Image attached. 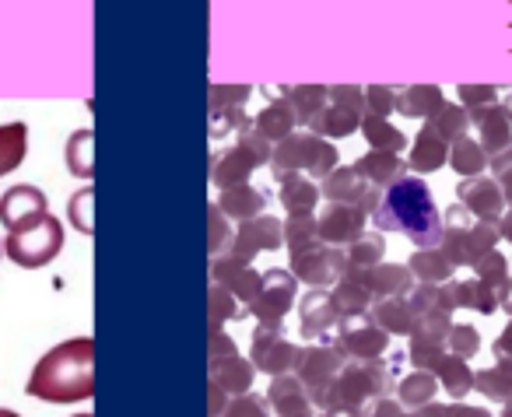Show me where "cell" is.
<instances>
[{
	"label": "cell",
	"instance_id": "34",
	"mask_svg": "<svg viewBox=\"0 0 512 417\" xmlns=\"http://www.w3.org/2000/svg\"><path fill=\"white\" fill-rule=\"evenodd\" d=\"M407 267H411V274L418 277V281H428V284H442V281H449V274H453V263H449V256L442 253L439 246L418 249Z\"/></svg>",
	"mask_w": 512,
	"mask_h": 417
},
{
	"label": "cell",
	"instance_id": "45",
	"mask_svg": "<svg viewBox=\"0 0 512 417\" xmlns=\"http://www.w3.org/2000/svg\"><path fill=\"white\" fill-rule=\"evenodd\" d=\"M432 393H435V379L428 372H414L400 382V400H404L407 407H425V403L432 400Z\"/></svg>",
	"mask_w": 512,
	"mask_h": 417
},
{
	"label": "cell",
	"instance_id": "55",
	"mask_svg": "<svg viewBox=\"0 0 512 417\" xmlns=\"http://www.w3.org/2000/svg\"><path fill=\"white\" fill-rule=\"evenodd\" d=\"M460 99L463 106L477 109V106H488L495 99V92H491V85H460Z\"/></svg>",
	"mask_w": 512,
	"mask_h": 417
},
{
	"label": "cell",
	"instance_id": "16",
	"mask_svg": "<svg viewBox=\"0 0 512 417\" xmlns=\"http://www.w3.org/2000/svg\"><path fill=\"white\" fill-rule=\"evenodd\" d=\"M334 298H337V305H341L344 319L369 316L372 302H376L372 291H369V284H365V270H358V267L344 270V277L334 284Z\"/></svg>",
	"mask_w": 512,
	"mask_h": 417
},
{
	"label": "cell",
	"instance_id": "35",
	"mask_svg": "<svg viewBox=\"0 0 512 417\" xmlns=\"http://www.w3.org/2000/svg\"><path fill=\"white\" fill-rule=\"evenodd\" d=\"M285 99L292 102L299 123H309L320 109H327L330 102V88L327 85H292L285 92Z\"/></svg>",
	"mask_w": 512,
	"mask_h": 417
},
{
	"label": "cell",
	"instance_id": "56",
	"mask_svg": "<svg viewBox=\"0 0 512 417\" xmlns=\"http://www.w3.org/2000/svg\"><path fill=\"white\" fill-rule=\"evenodd\" d=\"M228 400H232V396H228L214 379H207V414L221 417V414H225V407H228Z\"/></svg>",
	"mask_w": 512,
	"mask_h": 417
},
{
	"label": "cell",
	"instance_id": "51",
	"mask_svg": "<svg viewBox=\"0 0 512 417\" xmlns=\"http://www.w3.org/2000/svg\"><path fill=\"white\" fill-rule=\"evenodd\" d=\"M491 246H495V232H491L488 225H474L467 232V249H470V263H477L484 253H491Z\"/></svg>",
	"mask_w": 512,
	"mask_h": 417
},
{
	"label": "cell",
	"instance_id": "10",
	"mask_svg": "<svg viewBox=\"0 0 512 417\" xmlns=\"http://www.w3.org/2000/svg\"><path fill=\"white\" fill-rule=\"evenodd\" d=\"M295 309H299L302 337H323V333H330L334 326L344 323V312L330 288H309L306 295L295 302Z\"/></svg>",
	"mask_w": 512,
	"mask_h": 417
},
{
	"label": "cell",
	"instance_id": "17",
	"mask_svg": "<svg viewBox=\"0 0 512 417\" xmlns=\"http://www.w3.org/2000/svg\"><path fill=\"white\" fill-rule=\"evenodd\" d=\"M365 284L372 298H407L414 288V274L411 267H400V263H376L365 270Z\"/></svg>",
	"mask_w": 512,
	"mask_h": 417
},
{
	"label": "cell",
	"instance_id": "40",
	"mask_svg": "<svg viewBox=\"0 0 512 417\" xmlns=\"http://www.w3.org/2000/svg\"><path fill=\"white\" fill-rule=\"evenodd\" d=\"M249 95H253V88L249 85H211V92H207V106H211V116L214 113H228V109H242L249 102Z\"/></svg>",
	"mask_w": 512,
	"mask_h": 417
},
{
	"label": "cell",
	"instance_id": "42",
	"mask_svg": "<svg viewBox=\"0 0 512 417\" xmlns=\"http://www.w3.org/2000/svg\"><path fill=\"white\" fill-rule=\"evenodd\" d=\"M449 162L460 176H477L484 169V148L467 137H456L453 141V151H449Z\"/></svg>",
	"mask_w": 512,
	"mask_h": 417
},
{
	"label": "cell",
	"instance_id": "14",
	"mask_svg": "<svg viewBox=\"0 0 512 417\" xmlns=\"http://www.w3.org/2000/svg\"><path fill=\"white\" fill-rule=\"evenodd\" d=\"M267 403L278 417H316V407L309 400L306 382L295 372L288 375H274L271 386H267Z\"/></svg>",
	"mask_w": 512,
	"mask_h": 417
},
{
	"label": "cell",
	"instance_id": "60",
	"mask_svg": "<svg viewBox=\"0 0 512 417\" xmlns=\"http://www.w3.org/2000/svg\"><path fill=\"white\" fill-rule=\"evenodd\" d=\"M502 347H512V326H509V330H505V340H502V344H498V351H502Z\"/></svg>",
	"mask_w": 512,
	"mask_h": 417
},
{
	"label": "cell",
	"instance_id": "6",
	"mask_svg": "<svg viewBox=\"0 0 512 417\" xmlns=\"http://www.w3.org/2000/svg\"><path fill=\"white\" fill-rule=\"evenodd\" d=\"M295 302H299V277L285 267H271L264 270V284H260V291H256V298L246 309L256 323H285Z\"/></svg>",
	"mask_w": 512,
	"mask_h": 417
},
{
	"label": "cell",
	"instance_id": "37",
	"mask_svg": "<svg viewBox=\"0 0 512 417\" xmlns=\"http://www.w3.org/2000/svg\"><path fill=\"white\" fill-rule=\"evenodd\" d=\"M474 120L481 123L484 148H488V151H502L505 144H509V120H505L502 109L477 106V109H474Z\"/></svg>",
	"mask_w": 512,
	"mask_h": 417
},
{
	"label": "cell",
	"instance_id": "1",
	"mask_svg": "<svg viewBox=\"0 0 512 417\" xmlns=\"http://www.w3.org/2000/svg\"><path fill=\"white\" fill-rule=\"evenodd\" d=\"M25 393L43 403H81L95 396V340L71 337L36 361Z\"/></svg>",
	"mask_w": 512,
	"mask_h": 417
},
{
	"label": "cell",
	"instance_id": "41",
	"mask_svg": "<svg viewBox=\"0 0 512 417\" xmlns=\"http://www.w3.org/2000/svg\"><path fill=\"white\" fill-rule=\"evenodd\" d=\"M228 214L221 211L218 204H207V249H211L214 256L228 253V246H232V228H228Z\"/></svg>",
	"mask_w": 512,
	"mask_h": 417
},
{
	"label": "cell",
	"instance_id": "33",
	"mask_svg": "<svg viewBox=\"0 0 512 417\" xmlns=\"http://www.w3.org/2000/svg\"><path fill=\"white\" fill-rule=\"evenodd\" d=\"M362 134H365V141H369L372 148H379V151H393V155H400V151L407 148V137L393 127L390 116L365 113L362 116Z\"/></svg>",
	"mask_w": 512,
	"mask_h": 417
},
{
	"label": "cell",
	"instance_id": "31",
	"mask_svg": "<svg viewBox=\"0 0 512 417\" xmlns=\"http://www.w3.org/2000/svg\"><path fill=\"white\" fill-rule=\"evenodd\" d=\"M95 134H92V127H85V130H74L71 134V141H67V151H64V158H67V169H71V176H78V179H92L95 176V155H92V148H95Z\"/></svg>",
	"mask_w": 512,
	"mask_h": 417
},
{
	"label": "cell",
	"instance_id": "58",
	"mask_svg": "<svg viewBox=\"0 0 512 417\" xmlns=\"http://www.w3.org/2000/svg\"><path fill=\"white\" fill-rule=\"evenodd\" d=\"M316 417H362V410H316Z\"/></svg>",
	"mask_w": 512,
	"mask_h": 417
},
{
	"label": "cell",
	"instance_id": "5",
	"mask_svg": "<svg viewBox=\"0 0 512 417\" xmlns=\"http://www.w3.org/2000/svg\"><path fill=\"white\" fill-rule=\"evenodd\" d=\"M302 347L295 340H288L285 323H256L253 337H249V361L256 365V372L264 375H288L295 372Z\"/></svg>",
	"mask_w": 512,
	"mask_h": 417
},
{
	"label": "cell",
	"instance_id": "22",
	"mask_svg": "<svg viewBox=\"0 0 512 417\" xmlns=\"http://www.w3.org/2000/svg\"><path fill=\"white\" fill-rule=\"evenodd\" d=\"M278 197L288 214H309V211L316 214V204L323 200V193H320V183H316V179H306V172H299V176L281 179Z\"/></svg>",
	"mask_w": 512,
	"mask_h": 417
},
{
	"label": "cell",
	"instance_id": "59",
	"mask_svg": "<svg viewBox=\"0 0 512 417\" xmlns=\"http://www.w3.org/2000/svg\"><path fill=\"white\" fill-rule=\"evenodd\" d=\"M414 417H446V410H442V407H421Z\"/></svg>",
	"mask_w": 512,
	"mask_h": 417
},
{
	"label": "cell",
	"instance_id": "12",
	"mask_svg": "<svg viewBox=\"0 0 512 417\" xmlns=\"http://www.w3.org/2000/svg\"><path fill=\"white\" fill-rule=\"evenodd\" d=\"M344 365H348V358H344L337 347L306 344L299 351V361H295V375L306 382V389H320V386H327V382H334Z\"/></svg>",
	"mask_w": 512,
	"mask_h": 417
},
{
	"label": "cell",
	"instance_id": "4",
	"mask_svg": "<svg viewBox=\"0 0 512 417\" xmlns=\"http://www.w3.org/2000/svg\"><path fill=\"white\" fill-rule=\"evenodd\" d=\"M288 270L299 277V284L309 288H330L344 277L348 270V253L344 246H330V242L316 239L309 246L288 249Z\"/></svg>",
	"mask_w": 512,
	"mask_h": 417
},
{
	"label": "cell",
	"instance_id": "23",
	"mask_svg": "<svg viewBox=\"0 0 512 417\" xmlns=\"http://www.w3.org/2000/svg\"><path fill=\"white\" fill-rule=\"evenodd\" d=\"M449 158V141L442 134H435L432 123H425V130H421L418 137H414L411 144V162H407V169L414 172H435L442 169V162Z\"/></svg>",
	"mask_w": 512,
	"mask_h": 417
},
{
	"label": "cell",
	"instance_id": "9",
	"mask_svg": "<svg viewBox=\"0 0 512 417\" xmlns=\"http://www.w3.org/2000/svg\"><path fill=\"white\" fill-rule=\"evenodd\" d=\"M50 214V197H46L39 186L32 183H18L11 190L0 193V225L8 232H18L25 225H36L39 218Z\"/></svg>",
	"mask_w": 512,
	"mask_h": 417
},
{
	"label": "cell",
	"instance_id": "57",
	"mask_svg": "<svg viewBox=\"0 0 512 417\" xmlns=\"http://www.w3.org/2000/svg\"><path fill=\"white\" fill-rule=\"evenodd\" d=\"M362 417H404V410H400V403H390V400H372L369 410H362Z\"/></svg>",
	"mask_w": 512,
	"mask_h": 417
},
{
	"label": "cell",
	"instance_id": "47",
	"mask_svg": "<svg viewBox=\"0 0 512 417\" xmlns=\"http://www.w3.org/2000/svg\"><path fill=\"white\" fill-rule=\"evenodd\" d=\"M221 417H271V403H267V396H256L249 389V393L232 396Z\"/></svg>",
	"mask_w": 512,
	"mask_h": 417
},
{
	"label": "cell",
	"instance_id": "29",
	"mask_svg": "<svg viewBox=\"0 0 512 417\" xmlns=\"http://www.w3.org/2000/svg\"><path fill=\"white\" fill-rule=\"evenodd\" d=\"M442 106V92L435 85H411L407 92L397 95V113L411 120H432Z\"/></svg>",
	"mask_w": 512,
	"mask_h": 417
},
{
	"label": "cell",
	"instance_id": "54",
	"mask_svg": "<svg viewBox=\"0 0 512 417\" xmlns=\"http://www.w3.org/2000/svg\"><path fill=\"white\" fill-rule=\"evenodd\" d=\"M449 344H453V354L467 358V354L477 351V333L470 330V326H453V330H449Z\"/></svg>",
	"mask_w": 512,
	"mask_h": 417
},
{
	"label": "cell",
	"instance_id": "2",
	"mask_svg": "<svg viewBox=\"0 0 512 417\" xmlns=\"http://www.w3.org/2000/svg\"><path fill=\"white\" fill-rule=\"evenodd\" d=\"M372 221H376L379 232L407 235L418 249L439 246L442 232H446V225L439 218V207L432 200V190L418 176H404L393 186H386Z\"/></svg>",
	"mask_w": 512,
	"mask_h": 417
},
{
	"label": "cell",
	"instance_id": "28",
	"mask_svg": "<svg viewBox=\"0 0 512 417\" xmlns=\"http://www.w3.org/2000/svg\"><path fill=\"white\" fill-rule=\"evenodd\" d=\"M29 158V127L22 120L0 127V179L11 176Z\"/></svg>",
	"mask_w": 512,
	"mask_h": 417
},
{
	"label": "cell",
	"instance_id": "48",
	"mask_svg": "<svg viewBox=\"0 0 512 417\" xmlns=\"http://www.w3.org/2000/svg\"><path fill=\"white\" fill-rule=\"evenodd\" d=\"M442 354V340L439 337H425V333H411V361L421 368H439Z\"/></svg>",
	"mask_w": 512,
	"mask_h": 417
},
{
	"label": "cell",
	"instance_id": "8",
	"mask_svg": "<svg viewBox=\"0 0 512 417\" xmlns=\"http://www.w3.org/2000/svg\"><path fill=\"white\" fill-rule=\"evenodd\" d=\"M278 246H285V221L271 218V214H256V218H249V221H239L228 253L253 263L260 253H271V249H278Z\"/></svg>",
	"mask_w": 512,
	"mask_h": 417
},
{
	"label": "cell",
	"instance_id": "46",
	"mask_svg": "<svg viewBox=\"0 0 512 417\" xmlns=\"http://www.w3.org/2000/svg\"><path fill=\"white\" fill-rule=\"evenodd\" d=\"M235 144H239V148H246V155L256 162V169H260V165H271L274 141H267V137L260 134V130H253V123L239 130V141H235Z\"/></svg>",
	"mask_w": 512,
	"mask_h": 417
},
{
	"label": "cell",
	"instance_id": "15",
	"mask_svg": "<svg viewBox=\"0 0 512 417\" xmlns=\"http://www.w3.org/2000/svg\"><path fill=\"white\" fill-rule=\"evenodd\" d=\"M253 172H256V162L239 144H232V148H225L221 155L211 158V183L218 186V190H232V186L249 183Z\"/></svg>",
	"mask_w": 512,
	"mask_h": 417
},
{
	"label": "cell",
	"instance_id": "43",
	"mask_svg": "<svg viewBox=\"0 0 512 417\" xmlns=\"http://www.w3.org/2000/svg\"><path fill=\"white\" fill-rule=\"evenodd\" d=\"M92 204H95V193L92 186L78 190L67 204V214H71V225L78 228L81 235H95V218H92Z\"/></svg>",
	"mask_w": 512,
	"mask_h": 417
},
{
	"label": "cell",
	"instance_id": "63",
	"mask_svg": "<svg viewBox=\"0 0 512 417\" xmlns=\"http://www.w3.org/2000/svg\"><path fill=\"white\" fill-rule=\"evenodd\" d=\"M4 256H8V253H4V239H0V260H4Z\"/></svg>",
	"mask_w": 512,
	"mask_h": 417
},
{
	"label": "cell",
	"instance_id": "25",
	"mask_svg": "<svg viewBox=\"0 0 512 417\" xmlns=\"http://www.w3.org/2000/svg\"><path fill=\"white\" fill-rule=\"evenodd\" d=\"M214 204H218L232 221H249V218H256V214H264L267 197L256 190V186L242 183V186H232V190H218V200H214Z\"/></svg>",
	"mask_w": 512,
	"mask_h": 417
},
{
	"label": "cell",
	"instance_id": "49",
	"mask_svg": "<svg viewBox=\"0 0 512 417\" xmlns=\"http://www.w3.org/2000/svg\"><path fill=\"white\" fill-rule=\"evenodd\" d=\"M439 375H442V382H446L449 393H456V396L470 386V372H467V365H463L460 354H453V358H442L439 361Z\"/></svg>",
	"mask_w": 512,
	"mask_h": 417
},
{
	"label": "cell",
	"instance_id": "32",
	"mask_svg": "<svg viewBox=\"0 0 512 417\" xmlns=\"http://www.w3.org/2000/svg\"><path fill=\"white\" fill-rule=\"evenodd\" d=\"M460 197H463V207L481 214V218H495L498 207H502V193H498V186L488 183V179H467V183L460 186Z\"/></svg>",
	"mask_w": 512,
	"mask_h": 417
},
{
	"label": "cell",
	"instance_id": "13",
	"mask_svg": "<svg viewBox=\"0 0 512 417\" xmlns=\"http://www.w3.org/2000/svg\"><path fill=\"white\" fill-rule=\"evenodd\" d=\"M320 218V239L330 246H351L358 235L365 232L369 214L358 204H327V211L316 214Z\"/></svg>",
	"mask_w": 512,
	"mask_h": 417
},
{
	"label": "cell",
	"instance_id": "3",
	"mask_svg": "<svg viewBox=\"0 0 512 417\" xmlns=\"http://www.w3.org/2000/svg\"><path fill=\"white\" fill-rule=\"evenodd\" d=\"M4 253H8L11 263L25 270H39L46 263H53L60 253H64V225H60L53 214L39 218L36 225H25L18 232H8L4 239Z\"/></svg>",
	"mask_w": 512,
	"mask_h": 417
},
{
	"label": "cell",
	"instance_id": "44",
	"mask_svg": "<svg viewBox=\"0 0 512 417\" xmlns=\"http://www.w3.org/2000/svg\"><path fill=\"white\" fill-rule=\"evenodd\" d=\"M435 127V134H442L446 141H456V137H463V130H467V113H463L460 106H449V102H442L439 113L428 120Z\"/></svg>",
	"mask_w": 512,
	"mask_h": 417
},
{
	"label": "cell",
	"instance_id": "50",
	"mask_svg": "<svg viewBox=\"0 0 512 417\" xmlns=\"http://www.w3.org/2000/svg\"><path fill=\"white\" fill-rule=\"evenodd\" d=\"M397 109V95L386 85H369L365 88V113L372 116H390Z\"/></svg>",
	"mask_w": 512,
	"mask_h": 417
},
{
	"label": "cell",
	"instance_id": "30",
	"mask_svg": "<svg viewBox=\"0 0 512 417\" xmlns=\"http://www.w3.org/2000/svg\"><path fill=\"white\" fill-rule=\"evenodd\" d=\"M337 165H341V155H337L334 144H330L327 137H320V134L309 130L306 134V176L316 179V183H323Z\"/></svg>",
	"mask_w": 512,
	"mask_h": 417
},
{
	"label": "cell",
	"instance_id": "19",
	"mask_svg": "<svg viewBox=\"0 0 512 417\" xmlns=\"http://www.w3.org/2000/svg\"><path fill=\"white\" fill-rule=\"evenodd\" d=\"M253 130H260L267 141L278 144V141H285L288 134H295V130H299V116H295L292 102L281 95V99L267 102V106L253 116Z\"/></svg>",
	"mask_w": 512,
	"mask_h": 417
},
{
	"label": "cell",
	"instance_id": "38",
	"mask_svg": "<svg viewBox=\"0 0 512 417\" xmlns=\"http://www.w3.org/2000/svg\"><path fill=\"white\" fill-rule=\"evenodd\" d=\"M235 316H239V298L228 288H221L218 281H211V288H207V326H225Z\"/></svg>",
	"mask_w": 512,
	"mask_h": 417
},
{
	"label": "cell",
	"instance_id": "20",
	"mask_svg": "<svg viewBox=\"0 0 512 417\" xmlns=\"http://www.w3.org/2000/svg\"><path fill=\"white\" fill-rule=\"evenodd\" d=\"M355 172L365 179V183H372V186H393L397 179H404L407 172H404V162H400V155H393V151H379V148H372L369 155H362L355 162Z\"/></svg>",
	"mask_w": 512,
	"mask_h": 417
},
{
	"label": "cell",
	"instance_id": "39",
	"mask_svg": "<svg viewBox=\"0 0 512 417\" xmlns=\"http://www.w3.org/2000/svg\"><path fill=\"white\" fill-rule=\"evenodd\" d=\"M320 239V218L313 211L309 214H288L285 218V246L288 249H299L309 246V242Z\"/></svg>",
	"mask_w": 512,
	"mask_h": 417
},
{
	"label": "cell",
	"instance_id": "11",
	"mask_svg": "<svg viewBox=\"0 0 512 417\" xmlns=\"http://www.w3.org/2000/svg\"><path fill=\"white\" fill-rule=\"evenodd\" d=\"M211 281H218L221 288L232 291L239 302H253L256 291H260V284H264V274L260 270H253V263L242 260V256L235 253H221L211 260Z\"/></svg>",
	"mask_w": 512,
	"mask_h": 417
},
{
	"label": "cell",
	"instance_id": "21",
	"mask_svg": "<svg viewBox=\"0 0 512 417\" xmlns=\"http://www.w3.org/2000/svg\"><path fill=\"white\" fill-rule=\"evenodd\" d=\"M306 127L313 130V134L327 137V141H330V137H334V141H341V137H351L355 130H362V113L337 106V102H327V109H320V113H316Z\"/></svg>",
	"mask_w": 512,
	"mask_h": 417
},
{
	"label": "cell",
	"instance_id": "61",
	"mask_svg": "<svg viewBox=\"0 0 512 417\" xmlns=\"http://www.w3.org/2000/svg\"><path fill=\"white\" fill-rule=\"evenodd\" d=\"M502 232H505V235H509V239H512V214H509V218L502 221Z\"/></svg>",
	"mask_w": 512,
	"mask_h": 417
},
{
	"label": "cell",
	"instance_id": "64",
	"mask_svg": "<svg viewBox=\"0 0 512 417\" xmlns=\"http://www.w3.org/2000/svg\"><path fill=\"white\" fill-rule=\"evenodd\" d=\"M74 417H92V414H74Z\"/></svg>",
	"mask_w": 512,
	"mask_h": 417
},
{
	"label": "cell",
	"instance_id": "24",
	"mask_svg": "<svg viewBox=\"0 0 512 417\" xmlns=\"http://www.w3.org/2000/svg\"><path fill=\"white\" fill-rule=\"evenodd\" d=\"M369 186L372 183H365V179L358 176L355 165H348V169L337 165V169L320 183V193H323V200H330V204H358Z\"/></svg>",
	"mask_w": 512,
	"mask_h": 417
},
{
	"label": "cell",
	"instance_id": "36",
	"mask_svg": "<svg viewBox=\"0 0 512 417\" xmlns=\"http://www.w3.org/2000/svg\"><path fill=\"white\" fill-rule=\"evenodd\" d=\"M344 253H348V267L369 270V267H376V263H383L386 242L379 232H362L351 246H344Z\"/></svg>",
	"mask_w": 512,
	"mask_h": 417
},
{
	"label": "cell",
	"instance_id": "53",
	"mask_svg": "<svg viewBox=\"0 0 512 417\" xmlns=\"http://www.w3.org/2000/svg\"><path fill=\"white\" fill-rule=\"evenodd\" d=\"M207 354H211V358L239 354V347H235V340L225 333V326H211V330H207Z\"/></svg>",
	"mask_w": 512,
	"mask_h": 417
},
{
	"label": "cell",
	"instance_id": "7",
	"mask_svg": "<svg viewBox=\"0 0 512 417\" xmlns=\"http://www.w3.org/2000/svg\"><path fill=\"white\" fill-rule=\"evenodd\" d=\"M334 347L344 354L348 361H372L390 347V333L383 326H376L372 319L358 316V319H344L337 326V337H334Z\"/></svg>",
	"mask_w": 512,
	"mask_h": 417
},
{
	"label": "cell",
	"instance_id": "18",
	"mask_svg": "<svg viewBox=\"0 0 512 417\" xmlns=\"http://www.w3.org/2000/svg\"><path fill=\"white\" fill-rule=\"evenodd\" d=\"M211 379L225 389L228 396H239L253 389L256 365L242 354H228V358H211Z\"/></svg>",
	"mask_w": 512,
	"mask_h": 417
},
{
	"label": "cell",
	"instance_id": "27",
	"mask_svg": "<svg viewBox=\"0 0 512 417\" xmlns=\"http://www.w3.org/2000/svg\"><path fill=\"white\" fill-rule=\"evenodd\" d=\"M369 319L376 326H383L386 333H411L418 312L411 309L407 298H376L369 309Z\"/></svg>",
	"mask_w": 512,
	"mask_h": 417
},
{
	"label": "cell",
	"instance_id": "52",
	"mask_svg": "<svg viewBox=\"0 0 512 417\" xmlns=\"http://www.w3.org/2000/svg\"><path fill=\"white\" fill-rule=\"evenodd\" d=\"M330 102H337V106H344V109H355V113L365 116V92L358 85H334L330 88Z\"/></svg>",
	"mask_w": 512,
	"mask_h": 417
},
{
	"label": "cell",
	"instance_id": "62",
	"mask_svg": "<svg viewBox=\"0 0 512 417\" xmlns=\"http://www.w3.org/2000/svg\"><path fill=\"white\" fill-rule=\"evenodd\" d=\"M0 417H22V414H15V410H4V407H0Z\"/></svg>",
	"mask_w": 512,
	"mask_h": 417
},
{
	"label": "cell",
	"instance_id": "26",
	"mask_svg": "<svg viewBox=\"0 0 512 417\" xmlns=\"http://www.w3.org/2000/svg\"><path fill=\"white\" fill-rule=\"evenodd\" d=\"M299 172H306V130H302V134L295 130L285 141H278L271 155L274 183H281V179H288V176H299Z\"/></svg>",
	"mask_w": 512,
	"mask_h": 417
}]
</instances>
